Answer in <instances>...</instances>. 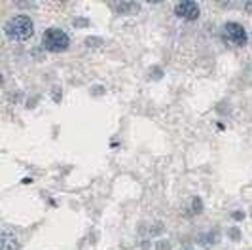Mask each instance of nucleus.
Here are the masks:
<instances>
[{"instance_id": "f257e3e1", "label": "nucleus", "mask_w": 252, "mask_h": 250, "mask_svg": "<svg viewBox=\"0 0 252 250\" xmlns=\"http://www.w3.org/2000/svg\"><path fill=\"white\" fill-rule=\"evenodd\" d=\"M4 34L13 42H25L34 34V23L29 15H13L4 23Z\"/></svg>"}, {"instance_id": "f03ea898", "label": "nucleus", "mask_w": 252, "mask_h": 250, "mask_svg": "<svg viewBox=\"0 0 252 250\" xmlns=\"http://www.w3.org/2000/svg\"><path fill=\"white\" fill-rule=\"evenodd\" d=\"M42 46L48 51L53 53H61V51L68 50L70 46V38L64 32L63 29H57V27H51L48 31H44L42 34Z\"/></svg>"}, {"instance_id": "7ed1b4c3", "label": "nucleus", "mask_w": 252, "mask_h": 250, "mask_svg": "<svg viewBox=\"0 0 252 250\" xmlns=\"http://www.w3.org/2000/svg\"><path fill=\"white\" fill-rule=\"evenodd\" d=\"M222 34L233 46H245L249 42L247 29L241 25V23H237V21H227L226 25H224V29H222Z\"/></svg>"}, {"instance_id": "20e7f679", "label": "nucleus", "mask_w": 252, "mask_h": 250, "mask_svg": "<svg viewBox=\"0 0 252 250\" xmlns=\"http://www.w3.org/2000/svg\"><path fill=\"white\" fill-rule=\"evenodd\" d=\"M175 13L180 19H188V21H195L199 17V6L191 0H184V2H178L175 6Z\"/></svg>"}, {"instance_id": "39448f33", "label": "nucleus", "mask_w": 252, "mask_h": 250, "mask_svg": "<svg viewBox=\"0 0 252 250\" xmlns=\"http://www.w3.org/2000/svg\"><path fill=\"white\" fill-rule=\"evenodd\" d=\"M110 8L116 13H124V15H133L140 12L139 2H110Z\"/></svg>"}, {"instance_id": "423d86ee", "label": "nucleus", "mask_w": 252, "mask_h": 250, "mask_svg": "<svg viewBox=\"0 0 252 250\" xmlns=\"http://www.w3.org/2000/svg\"><path fill=\"white\" fill-rule=\"evenodd\" d=\"M0 247H2V250L19 249V241L15 237V233L10 231V229H2V233H0Z\"/></svg>"}, {"instance_id": "0eeeda50", "label": "nucleus", "mask_w": 252, "mask_h": 250, "mask_svg": "<svg viewBox=\"0 0 252 250\" xmlns=\"http://www.w3.org/2000/svg\"><path fill=\"white\" fill-rule=\"evenodd\" d=\"M218 241H220V233H218V229H211V231H207V233H203L197 237V245L203 247V249H211V247H215L218 245Z\"/></svg>"}, {"instance_id": "6e6552de", "label": "nucleus", "mask_w": 252, "mask_h": 250, "mask_svg": "<svg viewBox=\"0 0 252 250\" xmlns=\"http://www.w3.org/2000/svg\"><path fill=\"white\" fill-rule=\"evenodd\" d=\"M191 213L193 214L203 213V201L199 199V197H193V199H191Z\"/></svg>"}, {"instance_id": "1a4fd4ad", "label": "nucleus", "mask_w": 252, "mask_h": 250, "mask_svg": "<svg viewBox=\"0 0 252 250\" xmlns=\"http://www.w3.org/2000/svg\"><path fill=\"white\" fill-rule=\"evenodd\" d=\"M227 237H231V241H239L241 239V233L237 227H229L227 229Z\"/></svg>"}, {"instance_id": "9d476101", "label": "nucleus", "mask_w": 252, "mask_h": 250, "mask_svg": "<svg viewBox=\"0 0 252 250\" xmlns=\"http://www.w3.org/2000/svg\"><path fill=\"white\" fill-rule=\"evenodd\" d=\"M86 44L88 46H101V38H88Z\"/></svg>"}, {"instance_id": "9b49d317", "label": "nucleus", "mask_w": 252, "mask_h": 250, "mask_svg": "<svg viewBox=\"0 0 252 250\" xmlns=\"http://www.w3.org/2000/svg\"><path fill=\"white\" fill-rule=\"evenodd\" d=\"M245 214H241V213H233V218H237V220H241Z\"/></svg>"}, {"instance_id": "f8f14e48", "label": "nucleus", "mask_w": 252, "mask_h": 250, "mask_svg": "<svg viewBox=\"0 0 252 250\" xmlns=\"http://www.w3.org/2000/svg\"><path fill=\"white\" fill-rule=\"evenodd\" d=\"M245 8H247L249 12H252V2H247V4H245Z\"/></svg>"}, {"instance_id": "ddd939ff", "label": "nucleus", "mask_w": 252, "mask_h": 250, "mask_svg": "<svg viewBox=\"0 0 252 250\" xmlns=\"http://www.w3.org/2000/svg\"><path fill=\"white\" fill-rule=\"evenodd\" d=\"M251 250H252V249H251Z\"/></svg>"}]
</instances>
